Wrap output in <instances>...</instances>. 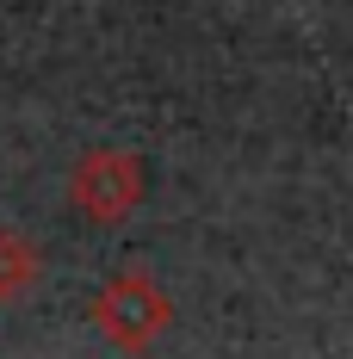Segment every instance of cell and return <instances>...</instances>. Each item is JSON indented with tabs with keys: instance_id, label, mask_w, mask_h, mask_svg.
I'll use <instances>...</instances> for the list:
<instances>
[{
	"instance_id": "3957f363",
	"label": "cell",
	"mask_w": 353,
	"mask_h": 359,
	"mask_svg": "<svg viewBox=\"0 0 353 359\" xmlns=\"http://www.w3.org/2000/svg\"><path fill=\"white\" fill-rule=\"evenodd\" d=\"M37 279H44V248H37L25 229H6L0 223V304L32 297Z\"/></svg>"
},
{
	"instance_id": "6da1fadb",
	"label": "cell",
	"mask_w": 353,
	"mask_h": 359,
	"mask_svg": "<svg viewBox=\"0 0 353 359\" xmlns=\"http://www.w3.org/2000/svg\"><path fill=\"white\" fill-rule=\"evenodd\" d=\"M168 323H174V297L149 279V266H124L93 297V328L118 353H149L168 334Z\"/></svg>"
},
{
	"instance_id": "7a4b0ae2",
	"label": "cell",
	"mask_w": 353,
	"mask_h": 359,
	"mask_svg": "<svg viewBox=\"0 0 353 359\" xmlns=\"http://www.w3.org/2000/svg\"><path fill=\"white\" fill-rule=\"evenodd\" d=\"M142 198H149V168L131 149H87L69 168V205L93 229H112V223L137 217Z\"/></svg>"
}]
</instances>
